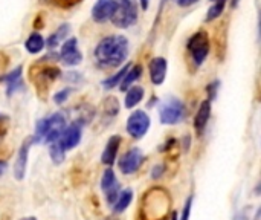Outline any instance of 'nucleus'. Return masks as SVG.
Wrapping results in <instances>:
<instances>
[{"label":"nucleus","instance_id":"37","mask_svg":"<svg viewBox=\"0 0 261 220\" xmlns=\"http://www.w3.org/2000/svg\"><path fill=\"white\" fill-rule=\"evenodd\" d=\"M171 220H179V217H177V213H173V214H171Z\"/></svg>","mask_w":261,"mask_h":220},{"label":"nucleus","instance_id":"12","mask_svg":"<svg viewBox=\"0 0 261 220\" xmlns=\"http://www.w3.org/2000/svg\"><path fill=\"white\" fill-rule=\"evenodd\" d=\"M167 69H168V61L164 57H154L150 64H148V70H150V80L154 86H161L165 78H167Z\"/></svg>","mask_w":261,"mask_h":220},{"label":"nucleus","instance_id":"28","mask_svg":"<svg viewBox=\"0 0 261 220\" xmlns=\"http://www.w3.org/2000/svg\"><path fill=\"white\" fill-rule=\"evenodd\" d=\"M219 87H220V81H219V80H216V81H213V83H210V84H208V87H206V92H208V101H211V100H214V98L217 96V90H219Z\"/></svg>","mask_w":261,"mask_h":220},{"label":"nucleus","instance_id":"39","mask_svg":"<svg viewBox=\"0 0 261 220\" xmlns=\"http://www.w3.org/2000/svg\"><path fill=\"white\" fill-rule=\"evenodd\" d=\"M20 220H37L35 217H23V219H20Z\"/></svg>","mask_w":261,"mask_h":220},{"label":"nucleus","instance_id":"15","mask_svg":"<svg viewBox=\"0 0 261 220\" xmlns=\"http://www.w3.org/2000/svg\"><path fill=\"white\" fill-rule=\"evenodd\" d=\"M210 118H211V101L205 100L200 103L199 110L194 116V129H196L197 135L203 133V130L206 129V126L210 123Z\"/></svg>","mask_w":261,"mask_h":220},{"label":"nucleus","instance_id":"22","mask_svg":"<svg viewBox=\"0 0 261 220\" xmlns=\"http://www.w3.org/2000/svg\"><path fill=\"white\" fill-rule=\"evenodd\" d=\"M128 69H130V64L124 66V67H122L119 72H116L115 75H112V77H109L107 80H104V81H102V86H104V89L110 90V89H113L115 86L121 84V81H122V78L125 77V74L128 72Z\"/></svg>","mask_w":261,"mask_h":220},{"label":"nucleus","instance_id":"11","mask_svg":"<svg viewBox=\"0 0 261 220\" xmlns=\"http://www.w3.org/2000/svg\"><path fill=\"white\" fill-rule=\"evenodd\" d=\"M101 188L106 191V199L110 205L115 204L118 194H119V185H118V179H116V175L112 168H107L104 173H102V178H101Z\"/></svg>","mask_w":261,"mask_h":220},{"label":"nucleus","instance_id":"31","mask_svg":"<svg viewBox=\"0 0 261 220\" xmlns=\"http://www.w3.org/2000/svg\"><path fill=\"white\" fill-rule=\"evenodd\" d=\"M66 80H67V81L78 83V81L81 80V75H78V72H67V75H66Z\"/></svg>","mask_w":261,"mask_h":220},{"label":"nucleus","instance_id":"17","mask_svg":"<svg viewBox=\"0 0 261 220\" xmlns=\"http://www.w3.org/2000/svg\"><path fill=\"white\" fill-rule=\"evenodd\" d=\"M144 87L141 86H133L127 90V95H125V100H124V106L127 109H133L136 107L142 100H144Z\"/></svg>","mask_w":261,"mask_h":220},{"label":"nucleus","instance_id":"8","mask_svg":"<svg viewBox=\"0 0 261 220\" xmlns=\"http://www.w3.org/2000/svg\"><path fill=\"white\" fill-rule=\"evenodd\" d=\"M61 61L66 64V66H76L83 61V54L81 51L78 49V40L75 37H70V38H66L61 44V51H60V55Z\"/></svg>","mask_w":261,"mask_h":220},{"label":"nucleus","instance_id":"33","mask_svg":"<svg viewBox=\"0 0 261 220\" xmlns=\"http://www.w3.org/2000/svg\"><path fill=\"white\" fill-rule=\"evenodd\" d=\"M81 0H61V5L63 6H72V5H76L80 3Z\"/></svg>","mask_w":261,"mask_h":220},{"label":"nucleus","instance_id":"18","mask_svg":"<svg viewBox=\"0 0 261 220\" xmlns=\"http://www.w3.org/2000/svg\"><path fill=\"white\" fill-rule=\"evenodd\" d=\"M132 201H133V190L127 188V190L121 191V193L118 194L115 204H113V211H115L116 214L124 213V211L130 207Z\"/></svg>","mask_w":261,"mask_h":220},{"label":"nucleus","instance_id":"36","mask_svg":"<svg viewBox=\"0 0 261 220\" xmlns=\"http://www.w3.org/2000/svg\"><path fill=\"white\" fill-rule=\"evenodd\" d=\"M239 3H240V0H232L231 6H232V8H237V6H239Z\"/></svg>","mask_w":261,"mask_h":220},{"label":"nucleus","instance_id":"35","mask_svg":"<svg viewBox=\"0 0 261 220\" xmlns=\"http://www.w3.org/2000/svg\"><path fill=\"white\" fill-rule=\"evenodd\" d=\"M6 167H8V164H6V161H0V176L5 173V170H6Z\"/></svg>","mask_w":261,"mask_h":220},{"label":"nucleus","instance_id":"21","mask_svg":"<svg viewBox=\"0 0 261 220\" xmlns=\"http://www.w3.org/2000/svg\"><path fill=\"white\" fill-rule=\"evenodd\" d=\"M141 75H142V66H141V64H136V66L130 67L128 72L125 74V77H124L122 81H121V90L125 92L127 89H130V86H132L138 78H141Z\"/></svg>","mask_w":261,"mask_h":220},{"label":"nucleus","instance_id":"30","mask_svg":"<svg viewBox=\"0 0 261 220\" xmlns=\"http://www.w3.org/2000/svg\"><path fill=\"white\" fill-rule=\"evenodd\" d=\"M164 170H165V167H164L162 164L154 165V167H153V170H151V179H154V181L161 179V178L164 176Z\"/></svg>","mask_w":261,"mask_h":220},{"label":"nucleus","instance_id":"7","mask_svg":"<svg viewBox=\"0 0 261 220\" xmlns=\"http://www.w3.org/2000/svg\"><path fill=\"white\" fill-rule=\"evenodd\" d=\"M142 162H144L142 150L139 147H133L127 153L122 155V158L119 159L118 165H119V170L124 175H133V173H136L141 168Z\"/></svg>","mask_w":261,"mask_h":220},{"label":"nucleus","instance_id":"29","mask_svg":"<svg viewBox=\"0 0 261 220\" xmlns=\"http://www.w3.org/2000/svg\"><path fill=\"white\" fill-rule=\"evenodd\" d=\"M191 207H193V198L190 196L185 202L184 211H182V217L180 220H190V214H191Z\"/></svg>","mask_w":261,"mask_h":220},{"label":"nucleus","instance_id":"13","mask_svg":"<svg viewBox=\"0 0 261 220\" xmlns=\"http://www.w3.org/2000/svg\"><path fill=\"white\" fill-rule=\"evenodd\" d=\"M0 81L5 83L8 96H11L12 93L21 90V89H23V67L18 66V67H15L14 70H11L9 74L2 75V77H0Z\"/></svg>","mask_w":261,"mask_h":220},{"label":"nucleus","instance_id":"38","mask_svg":"<svg viewBox=\"0 0 261 220\" xmlns=\"http://www.w3.org/2000/svg\"><path fill=\"white\" fill-rule=\"evenodd\" d=\"M254 220H260V210L257 211V214H255V219Z\"/></svg>","mask_w":261,"mask_h":220},{"label":"nucleus","instance_id":"23","mask_svg":"<svg viewBox=\"0 0 261 220\" xmlns=\"http://www.w3.org/2000/svg\"><path fill=\"white\" fill-rule=\"evenodd\" d=\"M225 5H226V0H216L213 2V6L208 9V14H206V21H213L216 18H219L222 15V12L225 11Z\"/></svg>","mask_w":261,"mask_h":220},{"label":"nucleus","instance_id":"16","mask_svg":"<svg viewBox=\"0 0 261 220\" xmlns=\"http://www.w3.org/2000/svg\"><path fill=\"white\" fill-rule=\"evenodd\" d=\"M119 145H121V138L118 135L112 136L107 144H106V149L101 155V162L106 164V165H113L115 164V159L118 156V150H119Z\"/></svg>","mask_w":261,"mask_h":220},{"label":"nucleus","instance_id":"34","mask_svg":"<svg viewBox=\"0 0 261 220\" xmlns=\"http://www.w3.org/2000/svg\"><path fill=\"white\" fill-rule=\"evenodd\" d=\"M139 5H141V8L144 11H147L148 9V5H150V0H139Z\"/></svg>","mask_w":261,"mask_h":220},{"label":"nucleus","instance_id":"24","mask_svg":"<svg viewBox=\"0 0 261 220\" xmlns=\"http://www.w3.org/2000/svg\"><path fill=\"white\" fill-rule=\"evenodd\" d=\"M64 150L60 147V144L58 142H52V144H49V155H50V159H52V162H55V164H61L63 161H64Z\"/></svg>","mask_w":261,"mask_h":220},{"label":"nucleus","instance_id":"6","mask_svg":"<svg viewBox=\"0 0 261 220\" xmlns=\"http://www.w3.org/2000/svg\"><path fill=\"white\" fill-rule=\"evenodd\" d=\"M150 116L144 110H135L127 119V132L133 139H142L150 129Z\"/></svg>","mask_w":261,"mask_h":220},{"label":"nucleus","instance_id":"20","mask_svg":"<svg viewBox=\"0 0 261 220\" xmlns=\"http://www.w3.org/2000/svg\"><path fill=\"white\" fill-rule=\"evenodd\" d=\"M24 49L29 52V54H38L44 49V38L41 37V34L38 32H32L26 41H24Z\"/></svg>","mask_w":261,"mask_h":220},{"label":"nucleus","instance_id":"3","mask_svg":"<svg viewBox=\"0 0 261 220\" xmlns=\"http://www.w3.org/2000/svg\"><path fill=\"white\" fill-rule=\"evenodd\" d=\"M139 8L136 0H115V9L110 17V21L121 29L133 26L138 20Z\"/></svg>","mask_w":261,"mask_h":220},{"label":"nucleus","instance_id":"14","mask_svg":"<svg viewBox=\"0 0 261 220\" xmlns=\"http://www.w3.org/2000/svg\"><path fill=\"white\" fill-rule=\"evenodd\" d=\"M115 9V0H96L92 8V18L96 23H106L110 20Z\"/></svg>","mask_w":261,"mask_h":220},{"label":"nucleus","instance_id":"1","mask_svg":"<svg viewBox=\"0 0 261 220\" xmlns=\"http://www.w3.org/2000/svg\"><path fill=\"white\" fill-rule=\"evenodd\" d=\"M128 55V40L124 35H109L95 47L96 64L102 69L121 66Z\"/></svg>","mask_w":261,"mask_h":220},{"label":"nucleus","instance_id":"26","mask_svg":"<svg viewBox=\"0 0 261 220\" xmlns=\"http://www.w3.org/2000/svg\"><path fill=\"white\" fill-rule=\"evenodd\" d=\"M72 93V87H66V89H61L60 92H57L55 95H54V103L55 104H63V103H66V100L69 98V95Z\"/></svg>","mask_w":261,"mask_h":220},{"label":"nucleus","instance_id":"32","mask_svg":"<svg viewBox=\"0 0 261 220\" xmlns=\"http://www.w3.org/2000/svg\"><path fill=\"white\" fill-rule=\"evenodd\" d=\"M176 2H177V5H179L180 8H188V6L196 5L199 0H176Z\"/></svg>","mask_w":261,"mask_h":220},{"label":"nucleus","instance_id":"5","mask_svg":"<svg viewBox=\"0 0 261 220\" xmlns=\"http://www.w3.org/2000/svg\"><path fill=\"white\" fill-rule=\"evenodd\" d=\"M185 116V104L179 98H168L159 109L161 123L165 126L179 124Z\"/></svg>","mask_w":261,"mask_h":220},{"label":"nucleus","instance_id":"9","mask_svg":"<svg viewBox=\"0 0 261 220\" xmlns=\"http://www.w3.org/2000/svg\"><path fill=\"white\" fill-rule=\"evenodd\" d=\"M81 136H83L81 124H80V123H73V124L67 126V127L63 130V133H61V136H60V139H58L57 142L60 144V147H61L64 152H67V150L75 149V147L81 142Z\"/></svg>","mask_w":261,"mask_h":220},{"label":"nucleus","instance_id":"2","mask_svg":"<svg viewBox=\"0 0 261 220\" xmlns=\"http://www.w3.org/2000/svg\"><path fill=\"white\" fill-rule=\"evenodd\" d=\"M171 205L170 194L159 187L148 190L142 199L141 220H164Z\"/></svg>","mask_w":261,"mask_h":220},{"label":"nucleus","instance_id":"4","mask_svg":"<svg viewBox=\"0 0 261 220\" xmlns=\"http://www.w3.org/2000/svg\"><path fill=\"white\" fill-rule=\"evenodd\" d=\"M187 47L193 57V61L197 66L203 64V61L206 60V57L210 55V51H211L208 32L206 31H197L196 34H193L187 43Z\"/></svg>","mask_w":261,"mask_h":220},{"label":"nucleus","instance_id":"19","mask_svg":"<svg viewBox=\"0 0 261 220\" xmlns=\"http://www.w3.org/2000/svg\"><path fill=\"white\" fill-rule=\"evenodd\" d=\"M69 32H70V26L67 25V23H64V25H61L49 38H47V41L44 43L49 49H55L63 40H66V37L69 35Z\"/></svg>","mask_w":261,"mask_h":220},{"label":"nucleus","instance_id":"10","mask_svg":"<svg viewBox=\"0 0 261 220\" xmlns=\"http://www.w3.org/2000/svg\"><path fill=\"white\" fill-rule=\"evenodd\" d=\"M34 144L32 138H28L23 141L18 153H17V158H15V162H14V178L17 181H23L24 179V175H26V168H28V158H29V150H31V145Z\"/></svg>","mask_w":261,"mask_h":220},{"label":"nucleus","instance_id":"27","mask_svg":"<svg viewBox=\"0 0 261 220\" xmlns=\"http://www.w3.org/2000/svg\"><path fill=\"white\" fill-rule=\"evenodd\" d=\"M104 107H106V110H107L110 115H116V113L119 112L118 100H116V98H113V96H110V98L104 103Z\"/></svg>","mask_w":261,"mask_h":220},{"label":"nucleus","instance_id":"25","mask_svg":"<svg viewBox=\"0 0 261 220\" xmlns=\"http://www.w3.org/2000/svg\"><path fill=\"white\" fill-rule=\"evenodd\" d=\"M60 75H61L60 69H57V67H54V66H47V67H43V69L40 70V78H41V80H46L47 83L55 81Z\"/></svg>","mask_w":261,"mask_h":220}]
</instances>
